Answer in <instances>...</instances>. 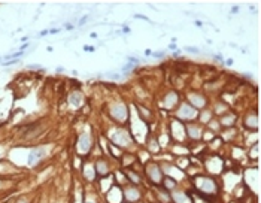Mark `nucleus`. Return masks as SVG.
I'll list each match as a JSON object with an SVG mask.
<instances>
[{
  "label": "nucleus",
  "mask_w": 261,
  "mask_h": 203,
  "mask_svg": "<svg viewBox=\"0 0 261 203\" xmlns=\"http://www.w3.org/2000/svg\"><path fill=\"white\" fill-rule=\"evenodd\" d=\"M125 196H127L128 200H137L139 199V191L136 188H128L127 193H125Z\"/></svg>",
  "instance_id": "nucleus-6"
},
{
  "label": "nucleus",
  "mask_w": 261,
  "mask_h": 203,
  "mask_svg": "<svg viewBox=\"0 0 261 203\" xmlns=\"http://www.w3.org/2000/svg\"><path fill=\"white\" fill-rule=\"evenodd\" d=\"M128 176H130V179H133V182H134V184H137V182H140V179H139V176H137V175L130 173Z\"/></svg>",
  "instance_id": "nucleus-11"
},
{
  "label": "nucleus",
  "mask_w": 261,
  "mask_h": 203,
  "mask_svg": "<svg viewBox=\"0 0 261 203\" xmlns=\"http://www.w3.org/2000/svg\"><path fill=\"white\" fill-rule=\"evenodd\" d=\"M49 33V30H44V32H40V36H45V35H48Z\"/></svg>",
  "instance_id": "nucleus-18"
},
{
  "label": "nucleus",
  "mask_w": 261,
  "mask_h": 203,
  "mask_svg": "<svg viewBox=\"0 0 261 203\" xmlns=\"http://www.w3.org/2000/svg\"><path fill=\"white\" fill-rule=\"evenodd\" d=\"M84 51H87V52H93V51H96V48L90 46V45H85V46H84Z\"/></svg>",
  "instance_id": "nucleus-12"
},
{
  "label": "nucleus",
  "mask_w": 261,
  "mask_h": 203,
  "mask_svg": "<svg viewBox=\"0 0 261 203\" xmlns=\"http://www.w3.org/2000/svg\"><path fill=\"white\" fill-rule=\"evenodd\" d=\"M87 18H88V17H84V18H81V21H79V23H81V24H84V23L87 21Z\"/></svg>",
  "instance_id": "nucleus-20"
},
{
  "label": "nucleus",
  "mask_w": 261,
  "mask_h": 203,
  "mask_svg": "<svg viewBox=\"0 0 261 203\" xmlns=\"http://www.w3.org/2000/svg\"><path fill=\"white\" fill-rule=\"evenodd\" d=\"M134 18H139V19H145V21H149L148 17H143V15H134Z\"/></svg>",
  "instance_id": "nucleus-14"
},
{
  "label": "nucleus",
  "mask_w": 261,
  "mask_h": 203,
  "mask_svg": "<svg viewBox=\"0 0 261 203\" xmlns=\"http://www.w3.org/2000/svg\"><path fill=\"white\" fill-rule=\"evenodd\" d=\"M78 145H79L78 148H79L81 152H88V149H90V136L88 135H82L79 137Z\"/></svg>",
  "instance_id": "nucleus-4"
},
{
  "label": "nucleus",
  "mask_w": 261,
  "mask_h": 203,
  "mask_svg": "<svg viewBox=\"0 0 261 203\" xmlns=\"http://www.w3.org/2000/svg\"><path fill=\"white\" fill-rule=\"evenodd\" d=\"M154 55H155V57H163L164 54H163V52H154Z\"/></svg>",
  "instance_id": "nucleus-21"
},
{
  "label": "nucleus",
  "mask_w": 261,
  "mask_h": 203,
  "mask_svg": "<svg viewBox=\"0 0 261 203\" xmlns=\"http://www.w3.org/2000/svg\"><path fill=\"white\" fill-rule=\"evenodd\" d=\"M198 187H200L204 193H209V194H213V193L216 191V184H215V181L207 179V178L198 179Z\"/></svg>",
  "instance_id": "nucleus-1"
},
{
  "label": "nucleus",
  "mask_w": 261,
  "mask_h": 203,
  "mask_svg": "<svg viewBox=\"0 0 261 203\" xmlns=\"http://www.w3.org/2000/svg\"><path fill=\"white\" fill-rule=\"evenodd\" d=\"M127 60H128L130 63H137V61H139V60L136 58V57H127Z\"/></svg>",
  "instance_id": "nucleus-13"
},
{
  "label": "nucleus",
  "mask_w": 261,
  "mask_h": 203,
  "mask_svg": "<svg viewBox=\"0 0 261 203\" xmlns=\"http://www.w3.org/2000/svg\"><path fill=\"white\" fill-rule=\"evenodd\" d=\"M90 36H91V39H97V33H91Z\"/></svg>",
  "instance_id": "nucleus-22"
},
{
  "label": "nucleus",
  "mask_w": 261,
  "mask_h": 203,
  "mask_svg": "<svg viewBox=\"0 0 261 203\" xmlns=\"http://www.w3.org/2000/svg\"><path fill=\"white\" fill-rule=\"evenodd\" d=\"M28 67L30 69H42V66H39V64H30Z\"/></svg>",
  "instance_id": "nucleus-15"
},
{
  "label": "nucleus",
  "mask_w": 261,
  "mask_h": 203,
  "mask_svg": "<svg viewBox=\"0 0 261 203\" xmlns=\"http://www.w3.org/2000/svg\"><path fill=\"white\" fill-rule=\"evenodd\" d=\"M94 170H96V173H99V175H106L108 173V164L104 163V161H97Z\"/></svg>",
  "instance_id": "nucleus-5"
},
{
  "label": "nucleus",
  "mask_w": 261,
  "mask_h": 203,
  "mask_svg": "<svg viewBox=\"0 0 261 203\" xmlns=\"http://www.w3.org/2000/svg\"><path fill=\"white\" fill-rule=\"evenodd\" d=\"M70 103H72L73 106H79V105L82 103L81 94H79V93H72V96H70Z\"/></svg>",
  "instance_id": "nucleus-7"
},
{
  "label": "nucleus",
  "mask_w": 261,
  "mask_h": 203,
  "mask_svg": "<svg viewBox=\"0 0 261 203\" xmlns=\"http://www.w3.org/2000/svg\"><path fill=\"white\" fill-rule=\"evenodd\" d=\"M175 200H176L177 203H190V202H188V197L184 196V194H181V193H179V194H175Z\"/></svg>",
  "instance_id": "nucleus-9"
},
{
  "label": "nucleus",
  "mask_w": 261,
  "mask_h": 203,
  "mask_svg": "<svg viewBox=\"0 0 261 203\" xmlns=\"http://www.w3.org/2000/svg\"><path fill=\"white\" fill-rule=\"evenodd\" d=\"M42 157H45V149H42V148L33 149L30 152V155H28V164L33 166V164L39 163V161L42 160Z\"/></svg>",
  "instance_id": "nucleus-2"
},
{
  "label": "nucleus",
  "mask_w": 261,
  "mask_h": 203,
  "mask_svg": "<svg viewBox=\"0 0 261 203\" xmlns=\"http://www.w3.org/2000/svg\"><path fill=\"white\" fill-rule=\"evenodd\" d=\"M60 28H54V30H49V33H58Z\"/></svg>",
  "instance_id": "nucleus-19"
},
{
  "label": "nucleus",
  "mask_w": 261,
  "mask_h": 203,
  "mask_svg": "<svg viewBox=\"0 0 261 203\" xmlns=\"http://www.w3.org/2000/svg\"><path fill=\"white\" fill-rule=\"evenodd\" d=\"M188 131H190V136H191L193 139L200 137V130H198L197 127H188Z\"/></svg>",
  "instance_id": "nucleus-8"
},
{
  "label": "nucleus",
  "mask_w": 261,
  "mask_h": 203,
  "mask_svg": "<svg viewBox=\"0 0 261 203\" xmlns=\"http://www.w3.org/2000/svg\"><path fill=\"white\" fill-rule=\"evenodd\" d=\"M185 49L188 51V52H194V54H198V49L195 46H185Z\"/></svg>",
  "instance_id": "nucleus-10"
},
{
  "label": "nucleus",
  "mask_w": 261,
  "mask_h": 203,
  "mask_svg": "<svg viewBox=\"0 0 261 203\" xmlns=\"http://www.w3.org/2000/svg\"><path fill=\"white\" fill-rule=\"evenodd\" d=\"M148 175L151 176V179L154 182H160L161 181V170L158 169V166H155V164L148 167Z\"/></svg>",
  "instance_id": "nucleus-3"
},
{
  "label": "nucleus",
  "mask_w": 261,
  "mask_h": 203,
  "mask_svg": "<svg viewBox=\"0 0 261 203\" xmlns=\"http://www.w3.org/2000/svg\"><path fill=\"white\" fill-rule=\"evenodd\" d=\"M66 28H67V30H70V28H73V26H70V24H66Z\"/></svg>",
  "instance_id": "nucleus-23"
},
{
  "label": "nucleus",
  "mask_w": 261,
  "mask_h": 203,
  "mask_svg": "<svg viewBox=\"0 0 261 203\" xmlns=\"http://www.w3.org/2000/svg\"><path fill=\"white\" fill-rule=\"evenodd\" d=\"M27 46H28V44H24L23 46H21V48H19V49H21V52H24V49H26Z\"/></svg>",
  "instance_id": "nucleus-16"
},
{
  "label": "nucleus",
  "mask_w": 261,
  "mask_h": 203,
  "mask_svg": "<svg viewBox=\"0 0 261 203\" xmlns=\"http://www.w3.org/2000/svg\"><path fill=\"white\" fill-rule=\"evenodd\" d=\"M225 63H227V66H231V64H233V60H231V58H228Z\"/></svg>",
  "instance_id": "nucleus-17"
}]
</instances>
